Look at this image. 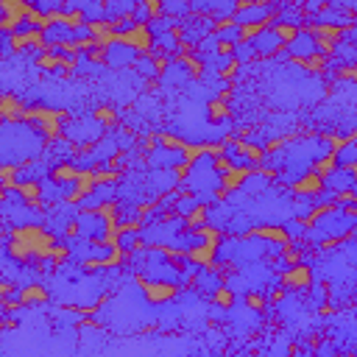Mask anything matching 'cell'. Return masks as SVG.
<instances>
[{"label": "cell", "mask_w": 357, "mask_h": 357, "mask_svg": "<svg viewBox=\"0 0 357 357\" xmlns=\"http://www.w3.org/2000/svg\"><path fill=\"white\" fill-rule=\"evenodd\" d=\"M251 47H254V53H257V59H276L279 53H284L287 47L282 45V39L268 28L265 33H259L254 42H251Z\"/></svg>", "instance_id": "obj_11"}, {"label": "cell", "mask_w": 357, "mask_h": 357, "mask_svg": "<svg viewBox=\"0 0 357 357\" xmlns=\"http://www.w3.org/2000/svg\"><path fill=\"white\" fill-rule=\"evenodd\" d=\"M243 234H248V237H254V240H262V243H268V245H273V248H282L284 243H293L284 223H254V226H248Z\"/></svg>", "instance_id": "obj_8"}, {"label": "cell", "mask_w": 357, "mask_h": 357, "mask_svg": "<svg viewBox=\"0 0 357 357\" xmlns=\"http://www.w3.org/2000/svg\"><path fill=\"white\" fill-rule=\"evenodd\" d=\"M25 112H28L25 100L17 92L6 89L3 98H0V117H3V123H22L25 120Z\"/></svg>", "instance_id": "obj_10"}, {"label": "cell", "mask_w": 357, "mask_h": 357, "mask_svg": "<svg viewBox=\"0 0 357 357\" xmlns=\"http://www.w3.org/2000/svg\"><path fill=\"white\" fill-rule=\"evenodd\" d=\"M284 53H287V61H301V59H307V56L318 53L312 33H310L307 28H301V31H298V36L287 45V50H284Z\"/></svg>", "instance_id": "obj_12"}, {"label": "cell", "mask_w": 357, "mask_h": 357, "mask_svg": "<svg viewBox=\"0 0 357 357\" xmlns=\"http://www.w3.org/2000/svg\"><path fill=\"white\" fill-rule=\"evenodd\" d=\"M287 64L290 67H301L304 73H312V75H326L329 67H332V59H326L324 53H312V56H307L301 61H287Z\"/></svg>", "instance_id": "obj_14"}, {"label": "cell", "mask_w": 357, "mask_h": 357, "mask_svg": "<svg viewBox=\"0 0 357 357\" xmlns=\"http://www.w3.org/2000/svg\"><path fill=\"white\" fill-rule=\"evenodd\" d=\"M335 156H337V167H354L357 165V145L354 142H346Z\"/></svg>", "instance_id": "obj_22"}, {"label": "cell", "mask_w": 357, "mask_h": 357, "mask_svg": "<svg viewBox=\"0 0 357 357\" xmlns=\"http://www.w3.org/2000/svg\"><path fill=\"white\" fill-rule=\"evenodd\" d=\"M310 170L326 181V178L337 170V156H335V153H324V156H318V159L312 162V167H310Z\"/></svg>", "instance_id": "obj_19"}, {"label": "cell", "mask_w": 357, "mask_h": 357, "mask_svg": "<svg viewBox=\"0 0 357 357\" xmlns=\"http://www.w3.org/2000/svg\"><path fill=\"white\" fill-rule=\"evenodd\" d=\"M134 284L139 287V296L145 304L151 307H162V304H170L181 296V284L178 282H165V279H145V276H137L134 273Z\"/></svg>", "instance_id": "obj_4"}, {"label": "cell", "mask_w": 357, "mask_h": 357, "mask_svg": "<svg viewBox=\"0 0 357 357\" xmlns=\"http://www.w3.org/2000/svg\"><path fill=\"white\" fill-rule=\"evenodd\" d=\"M346 212H349V215H351V218L357 220V204H351V206H346Z\"/></svg>", "instance_id": "obj_25"}, {"label": "cell", "mask_w": 357, "mask_h": 357, "mask_svg": "<svg viewBox=\"0 0 357 357\" xmlns=\"http://www.w3.org/2000/svg\"><path fill=\"white\" fill-rule=\"evenodd\" d=\"M64 120H70L67 112L64 109H53V106H28V112H25V123L33 126L45 137L47 145L64 139V128H67Z\"/></svg>", "instance_id": "obj_2"}, {"label": "cell", "mask_w": 357, "mask_h": 357, "mask_svg": "<svg viewBox=\"0 0 357 357\" xmlns=\"http://www.w3.org/2000/svg\"><path fill=\"white\" fill-rule=\"evenodd\" d=\"M117 25V45L134 50L137 56H151L156 50V33L151 31L148 22H137V20H120Z\"/></svg>", "instance_id": "obj_3"}, {"label": "cell", "mask_w": 357, "mask_h": 357, "mask_svg": "<svg viewBox=\"0 0 357 357\" xmlns=\"http://www.w3.org/2000/svg\"><path fill=\"white\" fill-rule=\"evenodd\" d=\"M206 120H209L212 126H226V123L231 120V106L223 103V100H218V98H212V100L206 103Z\"/></svg>", "instance_id": "obj_15"}, {"label": "cell", "mask_w": 357, "mask_h": 357, "mask_svg": "<svg viewBox=\"0 0 357 357\" xmlns=\"http://www.w3.org/2000/svg\"><path fill=\"white\" fill-rule=\"evenodd\" d=\"M284 296H287V290H284L282 284H276V287H271L268 301H271V304H279V301H284Z\"/></svg>", "instance_id": "obj_24"}, {"label": "cell", "mask_w": 357, "mask_h": 357, "mask_svg": "<svg viewBox=\"0 0 357 357\" xmlns=\"http://www.w3.org/2000/svg\"><path fill=\"white\" fill-rule=\"evenodd\" d=\"M312 282H315V271H312V265H307V262L290 265V268H284V271L279 273V284H282L284 290H290V293H304V290L312 287Z\"/></svg>", "instance_id": "obj_7"}, {"label": "cell", "mask_w": 357, "mask_h": 357, "mask_svg": "<svg viewBox=\"0 0 357 357\" xmlns=\"http://www.w3.org/2000/svg\"><path fill=\"white\" fill-rule=\"evenodd\" d=\"M106 53V67H134L137 64V53L134 50H128V47H123V45H112L109 50H103Z\"/></svg>", "instance_id": "obj_13"}, {"label": "cell", "mask_w": 357, "mask_h": 357, "mask_svg": "<svg viewBox=\"0 0 357 357\" xmlns=\"http://www.w3.org/2000/svg\"><path fill=\"white\" fill-rule=\"evenodd\" d=\"M47 142L45 137L22 123H3V165H17L25 167L31 162H39V156H45Z\"/></svg>", "instance_id": "obj_1"}, {"label": "cell", "mask_w": 357, "mask_h": 357, "mask_svg": "<svg viewBox=\"0 0 357 357\" xmlns=\"http://www.w3.org/2000/svg\"><path fill=\"white\" fill-rule=\"evenodd\" d=\"M33 64H36L39 70H45V73H61V70H64V53H59V50L39 53V56L33 59Z\"/></svg>", "instance_id": "obj_16"}, {"label": "cell", "mask_w": 357, "mask_h": 357, "mask_svg": "<svg viewBox=\"0 0 357 357\" xmlns=\"http://www.w3.org/2000/svg\"><path fill=\"white\" fill-rule=\"evenodd\" d=\"M47 301H50V290H47L45 284H39V282H25V284H20V290H17V304H20L22 310L45 307Z\"/></svg>", "instance_id": "obj_9"}, {"label": "cell", "mask_w": 357, "mask_h": 357, "mask_svg": "<svg viewBox=\"0 0 357 357\" xmlns=\"http://www.w3.org/2000/svg\"><path fill=\"white\" fill-rule=\"evenodd\" d=\"M268 296L262 293V290H248L245 293V298H243V307H248L251 312H265L268 310Z\"/></svg>", "instance_id": "obj_20"}, {"label": "cell", "mask_w": 357, "mask_h": 357, "mask_svg": "<svg viewBox=\"0 0 357 357\" xmlns=\"http://www.w3.org/2000/svg\"><path fill=\"white\" fill-rule=\"evenodd\" d=\"M240 67H243V64H240L237 59H229V61H226V64H223V67L218 70V78H220L223 84H231V81L237 78V73H240Z\"/></svg>", "instance_id": "obj_23"}, {"label": "cell", "mask_w": 357, "mask_h": 357, "mask_svg": "<svg viewBox=\"0 0 357 357\" xmlns=\"http://www.w3.org/2000/svg\"><path fill=\"white\" fill-rule=\"evenodd\" d=\"M287 192L296 195L298 201L318 204V201L326 195V181H324L321 176H315L312 170H307V173H301L298 178H293V181L287 184Z\"/></svg>", "instance_id": "obj_6"}, {"label": "cell", "mask_w": 357, "mask_h": 357, "mask_svg": "<svg viewBox=\"0 0 357 357\" xmlns=\"http://www.w3.org/2000/svg\"><path fill=\"white\" fill-rule=\"evenodd\" d=\"M271 31H273V33L282 39V45L287 47V45L298 36V31H301V28H298V25H293V22H273V25H271Z\"/></svg>", "instance_id": "obj_21"}, {"label": "cell", "mask_w": 357, "mask_h": 357, "mask_svg": "<svg viewBox=\"0 0 357 357\" xmlns=\"http://www.w3.org/2000/svg\"><path fill=\"white\" fill-rule=\"evenodd\" d=\"M31 14H33V3H25V0H0V33L3 36L17 33L20 28L28 25Z\"/></svg>", "instance_id": "obj_5"}, {"label": "cell", "mask_w": 357, "mask_h": 357, "mask_svg": "<svg viewBox=\"0 0 357 357\" xmlns=\"http://www.w3.org/2000/svg\"><path fill=\"white\" fill-rule=\"evenodd\" d=\"M209 301H212L218 310H231V307L237 304V293H234V287H231V284H220V287H215V290H212Z\"/></svg>", "instance_id": "obj_17"}, {"label": "cell", "mask_w": 357, "mask_h": 357, "mask_svg": "<svg viewBox=\"0 0 357 357\" xmlns=\"http://www.w3.org/2000/svg\"><path fill=\"white\" fill-rule=\"evenodd\" d=\"M92 120H95L103 131H109V128L117 126V109H114V106H106V103H103V106H95V109H92Z\"/></svg>", "instance_id": "obj_18"}, {"label": "cell", "mask_w": 357, "mask_h": 357, "mask_svg": "<svg viewBox=\"0 0 357 357\" xmlns=\"http://www.w3.org/2000/svg\"><path fill=\"white\" fill-rule=\"evenodd\" d=\"M349 170H351V176H354V190H357V165H354V167H349Z\"/></svg>", "instance_id": "obj_26"}]
</instances>
